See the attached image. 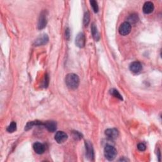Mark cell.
<instances>
[{"label":"cell","mask_w":162,"mask_h":162,"mask_svg":"<svg viewBox=\"0 0 162 162\" xmlns=\"http://www.w3.org/2000/svg\"><path fill=\"white\" fill-rule=\"evenodd\" d=\"M90 22V15L88 12H85L84 16V24L85 26H88Z\"/></svg>","instance_id":"cell-19"},{"label":"cell","mask_w":162,"mask_h":162,"mask_svg":"<svg viewBox=\"0 0 162 162\" xmlns=\"http://www.w3.org/2000/svg\"><path fill=\"white\" fill-rule=\"evenodd\" d=\"M137 21H138V17H137V15L133 14V15H131L130 16V17H129L127 22H129V24H130L131 25V23L132 24L136 23Z\"/></svg>","instance_id":"cell-16"},{"label":"cell","mask_w":162,"mask_h":162,"mask_svg":"<svg viewBox=\"0 0 162 162\" xmlns=\"http://www.w3.org/2000/svg\"><path fill=\"white\" fill-rule=\"evenodd\" d=\"M131 31V25L127 22H125L123 24H122L120 26L118 32L119 34L122 36H127Z\"/></svg>","instance_id":"cell-3"},{"label":"cell","mask_w":162,"mask_h":162,"mask_svg":"<svg viewBox=\"0 0 162 162\" xmlns=\"http://www.w3.org/2000/svg\"><path fill=\"white\" fill-rule=\"evenodd\" d=\"M129 68H130L131 71L132 72L137 74L141 71L142 65L139 62H134L130 65Z\"/></svg>","instance_id":"cell-10"},{"label":"cell","mask_w":162,"mask_h":162,"mask_svg":"<svg viewBox=\"0 0 162 162\" xmlns=\"http://www.w3.org/2000/svg\"><path fill=\"white\" fill-rule=\"evenodd\" d=\"M33 149L37 154H42L45 151V146L40 143H36L33 145Z\"/></svg>","instance_id":"cell-13"},{"label":"cell","mask_w":162,"mask_h":162,"mask_svg":"<svg viewBox=\"0 0 162 162\" xmlns=\"http://www.w3.org/2000/svg\"><path fill=\"white\" fill-rule=\"evenodd\" d=\"M154 10V4L150 1L146 2L143 7V11L145 14H149L152 13Z\"/></svg>","instance_id":"cell-11"},{"label":"cell","mask_w":162,"mask_h":162,"mask_svg":"<svg viewBox=\"0 0 162 162\" xmlns=\"http://www.w3.org/2000/svg\"><path fill=\"white\" fill-rule=\"evenodd\" d=\"M43 126L48 129V131L53 132L56 130V123L54 121H47L44 123Z\"/></svg>","instance_id":"cell-12"},{"label":"cell","mask_w":162,"mask_h":162,"mask_svg":"<svg viewBox=\"0 0 162 162\" xmlns=\"http://www.w3.org/2000/svg\"><path fill=\"white\" fill-rule=\"evenodd\" d=\"M91 32L94 40H96V41H98L100 39V37L99 32L98 31V29H97L96 26L94 23L92 24V26H91Z\"/></svg>","instance_id":"cell-14"},{"label":"cell","mask_w":162,"mask_h":162,"mask_svg":"<svg viewBox=\"0 0 162 162\" xmlns=\"http://www.w3.org/2000/svg\"><path fill=\"white\" fill-rule=\"evenodd\" d=\"M48 41H49V37H48L47 34H42L39 37H37V38L35 40L34 45L36 46H39L42 45H45L47 44Z\"/></svg>","instance_id":"cell-4"},{"label":"cell","mask_w":162,"mask_h":162,"mask_svg":"<svg viewBox=\"0 0 162 162\" xmlns=\"http://www.w3.org/2000/svg\"><path fill=\"white\" fill-rule=\"evenodd\" d=\"M74 137L75 138V139H80L82 138V135H81L79 132H74Z\"/></svg>","instance_id":"cell-21"},{"label":"cell","mask_w":162,"mask_h":162,"mask_svg":"<svg viewBox=\"0 0 162 162\" xmlns=\"http://www.w3.org/2000/svg\"><path fill=\"white\" fill-rule=\"evenodd\" d=\"M80 80L78 75L71 73L67 75L65 77V84L67 87L71 89H75L78 88L79 85Z\"/></svg>","instance_id":"cell-1"},{"label":"cell","mask_w":162,"mask_h":162,"mask_svg":"<svg viewBox=\"0 0 162 162\" xmlns=\"http://www.w3.org/2000/svg\"><path fill=\"white\" fill-rule=\"evenodd\" d=\"M65 38L67 40H68L70 38V30L68 28H67L65 31Z\"/></svg>","instance_id":"cell-22"},{"label":"cell","mask_w":162,"mask_h":162,"mask_svg":"<svg viewBox=\"0 0 162 162\" xmlns=\"http://www.w3.org/2000/svg\"><path fill=\"white\" fill-rule=\"evenodd\" d=\"M110 93L111 94H112L113 96L116 97V98H118L120 100H122V97L121 96V94L119 93V92H118L117 89H112L111 91H110Z\"/></svg>","instance_id":"cell-17"},{"label":"cell","mask_w":162,"mask_h":162,"mask_svg":"<svg viewBox=\"0 0 162 162\" xmlns=\"http://www.w3.org/2000/svg\"><path fill=\"white\" fill-rule=\"evenodd\" d=\"M47 24V16L46 14V12H42L39 18L38 24H37V27L38 29L41 30L44 29Z\"/></svg>","instance_id":"cell-5"},{"label":"cell","mask_w":162,"mask_h":162,"mask_svg":"<svg viewBox=\"0 0 162 162\" xmlns=\"http://www.w3.org/2000/svg\"><path fill=\"white\" fill-rule=\"evenodd\" d=\"M90 3H91L92 8H93V9L94 10V12L95 13H98V10H99L98 3H97L96 1H94V0H91V1H90Z\"/></svg>","instance_id":"cell-18"},{"label":"cell","mask_w":162,"mask_h":162,"mask_svg":"<svg viewBox=\"0 0 162 162\" xmlns=\"http://www.w3.org/2000/svg\"><path fill=\"white\" fill-rule=\"evenodd\" d=\"M85 145L86 156H87V157L89 159L92 160L94 158V151L93 146H92V144L89 141H85Z\"/></svg>","instance_id":"cell-8"},{"label":"cell","mask_w":162,"mask_h":162,"mask_svg":"<svg viewBox=\"0 0 162 162\" xmlns=\"http://www.w3.org/2000/svg\"><path fill=\"white\" fill-rule=\"evenodd\" d=\"M146 145L143 143H139L137 145V149L141 151V152H144V151L146 150Z\"/></svg>","instance_id":"cell-20"},{"label":"cell","mask_w":162,"mask_h":162,"mask_svg":"<svg viewBox=\"0 0 162 162\" xmlns=\"http://www.w3.org/2000/svg\"><path fill=\"white\" fill-rule=\"evenodd\" d=\"M16 130H17V124H16V123L14 122H12L11 123L7 129V131L10 133H12L15 132Z\"/></svg>","instance_id":"cell-15"},{"label":"cell","mask_w":162,"mask_h":162,"mask_svg":"<svg viewBox=\"0 0 162 162\" xmlns=\"http://www.w3.org/2000/svg\"><path fill=\"white\" fill-rule=\"evenodd\" d=\"M119 161H129V160H127V159L121 158V159H120V160H119Z\"/></svg>","instance_id":"cell-23"},{"label":"cell","mask_w":162,"mask_h":162,"mask_svg":"<svg viewBox=\"0 0 162 162\" xmlns=\"http://www.w3.org/2000/svg\"><path fill=\"white\" fill-rule=\"evenodd\" d=\"M104 155L105 158L109 161L114 160L117 155V149L113 146L107 144L104 149Z\"/></svg>","instance_id":"cell-2"},{"label":"cell","mask_w":162,"mask_h":162,"mask_svg":"<svg viewBox=\"0 0 162 162\" xmlns=\"http://www.w3.org/2000/svg\"><path fill=\"white\" fill-rule=\"evenodd\" d=\"M105 135L110 139H115L118 136V132L116 129H108L105 131Z\"/></svg>","instance_id":"cell-9"},{"label":"cell","mask_w":162,"mask_h":162,"mask_svg":"<svg viewBox=\"0 0 162 162\" xmlns=\"http://www.w3.org/2000/svg\"><path fill=\"white\" fill-rule=\"evenodd\" d=\"M75 45L80 48H82L85 45V37L82 32H80L75 37Z\"/></svg>","instance_id":"cell-6"},{"label":"cell","mask_w":162,"mask_h":162,"mask_svg":"<svg viewBox=\"0 0 162 162\" xmlns=\"http://www.w3.org/2000/svg\"><path fill=\"white\" fill-rule=\"evenodd\" d=\"M67 134L63 131H58L55 136V141L60 144L64 143L67 139Z\"/></svg>","instance_id":"cell-7"}]
</instances>
